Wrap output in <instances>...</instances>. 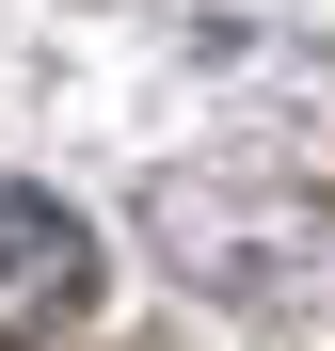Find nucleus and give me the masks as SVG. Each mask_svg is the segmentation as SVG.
Returning a JSON list of instances; mask_svg holds the SVG:
<instances>
[{"label": "nucleus", "instance_id": "f257e3e1", "mask_svg": "<svg viewBox=\"0 0 335 351\" xmlns=\"http://www.w3.org/2000/svg\"><path fill=\"white\" fill-rule=\"evenodd\" d=\"M96 304V240H80V208H48L32 176H0V351H48Z\"/></svg>", "mask_w": 335, "mask_h": 351}]
</instances>
